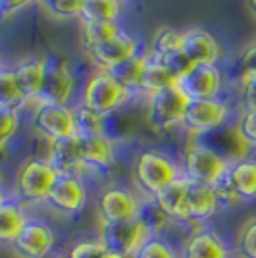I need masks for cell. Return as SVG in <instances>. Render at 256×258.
Wrapping results in <instances>:
<instances>
[{
    "mask_svg": "<svg viewBox=\"0 0 256 258\" xmlns=\"http://www.w3.org/2000/svg\"><path fill=\"white\" fill-rule=\"evenodd\" d=\"M133 173H135L137 187L152 199H156L168 185L183 177L179 166L168 154L156 151L141 152L135 162Z\"/></svg>",
    "mask_w": 256,
    "mask_h": 258,
    "instance_id": "obj_1",
    "label": "cell"
},
{
    "mask_svg": "<svg viewBox=\"0 0 256 258\" xmlns=\"http://www.w3.org/2000/svg\"><path fill=\"white\" fill-rule=\"evenodd\" d=\"M229 164L231 162L218 151H214L206 145H195L185 152V160H183L185 175L183 177L193 183L218 187L224 181Z\"/></svg>",
    "mask_w": 256,
    "mask_h": 258,
    "instance_id": "obj_2",
    "label": "cell"
},
{
    "mask_svg": "<svg viewBox=\"0 0 256 258\" xmlns=\"http://www.w3.org/2000/svg\"><path fill=\"white\" fill-rule=\"evenodd\" d=\"M129 93L108 72H96L89 77L83 93V106L106 118L127 100Z\"/></svg>",
    "mask_w": 256,
    "mask_h": 258,
    "instance_id": "obj_3",
    "label": "cell"
},
{
    "mask_svg": "<svg viewBox=\"0 0 256 258\" xmlns=\"http://www.w3.org/2000/svg\"><path fill=\"white\" fill-rule=\"evenodd\" d=\"M60 173L48 160H29L22 166L16 177V191L25 203H41L52 191Z\"/></svg>",
    "mask_w": 256,
    "mask_h": 258,
    "instance_id": "obj_4",
    "label": "cell"
},
{
    "mask_svg": "<svg viewBox=\"0 0 256 258\" xmlns=\"http://www.w3.org/2000/svg\"><path fill=\"white\" fill-rule=\"evenodd\" d=\"M150 235V226L143 218H139L125 224H102L100 241L112 254L133 258V254Z\"/></svg>",
    "mask_w": 256,
    "mask_h": 258,
    "instance_id": "obj_5",
    "label": "cell"
},
{
    "mask_svg": "<svg viewBox=\"0 0 256 258\" xmlns=\"http://www.w3.org/2000/svg\"><path fill=\"white\" fill-rule=\"evenodd\" d=\"M33 129L50 141L77 135L74 110L66 104L39 102L33 114Z\"/></svg>",
    "mask_w": 256,
    "mask_h": 258,
    "instance_id": "obj_6",
    "label": "cell"
},
{
    "mask_svg": "<svg viewBox=\"0 0 256 258\" xmlns=\"http://www.w3.org/2000/svg\"><path fill=\"white\" fill-rule=\"evenodd\" d=\"M189 104V98L181 93V89L168 87L164 91H158L150 95L149 102V121L150 125L158 131L171 129L173 125L181 123L185 108Z\"/></svg>",
    "mask_w": 256,
    "mask_h": 258,
    "instance_id": "obj_7",
    "label": "cell"
},
{
    "mask_svg": "<svg viewBox=\"0 0 256 258\" xmlns=\"http://www.w3.org/2000/svg\"><path fill=\"white\" fill-rule=\"evenodd\" d=\"M98 214L102 224H125L141 218V205L127 187H108L98 197Z\"/></svg>",
    "mask_w": 256,
    "mask_h": 258,
    "instance_id": "obj_8",
    "label": "cell"
},
{
    "mask_svg": "<svg viewBox=\"0 0 256 258\" xmlns=\"http://www.w3.org/2000/svg\"><path fill=\"white\" fill-rule=\"evenodd\" d=\"M227 116H229V108L220 98L189 100L185 114H183L181 125L189 133L204 135V133H210L220 125H224Z\"/></svg>",
    "mask_w": 256,
    "mask_h": 258,
    "instance_id": "obj_9",
    "label": "cell"
},
{
    "mask_svg": "<svg viewBox=\"0 0 256 258\" xmlns=\"http://www.w3.org/2000/svg\"><path fill=\"white\" fill-rule=\"evenodd\" d=\"M87 52L102 72H112L117 66L125 64L137 56V44L129 35L119 31L116 37L108 39L104 43L87 46Z\"/></svg>",
    "mask_w": 256,
    "mask_h": 258,
    "instance_id": "obj_10",
    "label": "cell"
},
{
    "mask_svg": "<svg viewBox=\"0 0 256 258\" xmlns=\"http://www.w3.org/2000/svg\"><path fill=\"white\" fill-rule=\"evenodd\" d=\"M177 87L189 100L218 98L222 91V74L216 66H193L177 81Z\"/></svg>",
    "mask_w": 256,
    "mask_h": 258,
    "instance_id": "obj_11",
    "label": "cell"
},
{
    "mask_svg": "<svg viewBox=\"0 0 256 258\" xmlns=\"http://www.w3.org/2000/svg\"><path fill=\"white\" fill-rule=\"evenodd\" d=\"M46 203L54 210L64 214H75L85 208L87 189L75 173H60L54 183L52 191L46 197Z\"/></svg>",
    "mask_w": 256,
    "mask_h": 258,
    "instance_id": "obj_12",
    "label": "cell"
},
{
    "mask_svg": "<svg viewBox=\"0 0 256 258\" xmlns=\"http://www.w3.org/2000/svg\"><path fill=\"white\" fill-rule=\"evenodd\" d=\"M54 231L44 222L27 220L20 235L12 243L16 252L23 258H43L46 256L54 247Z\"/></svg>",
    "mask_w": 256,
    "mask_h": 258,
    "instance_id": "obj_13",
    "label": "cell"
},
{
    "mask_svg": "<svg viewBox=\"0 0 256 258\" xmlns=\"http://www.w3.org/2000/svg\"><path fill=\"white\" fill-rule=\"evenodd\" d=\"M74 91V77L62 60H48L44 62L43 89L39 95V102H54L66 104Z\"/></svg>",
    "mask_w": 256,
    "mask_h": 258,
    "instance_id": "obj_14",
    "label": "cell"
},
{
    "mask_svg": "<svg viewBox=\"0 0 256 258\" xmlns=\"http://www.w3.org/2000/svg\"><path fill=\"white\" fill-rule=\"evenodd\" d=\"M218 187H224L227 193L239 201H254L256 199V160L241 158L229 164L224 181Z\"/></svg>",
    "mask_w": 256,
    "mask_h": 258,
    "instance_id": "obj_15",
    "label": "cell"
},
{
    "mask_svg": "<svg viewBox=\"0 0 256 258\" xmlns=\"http://www.w3.org/2000/svg\"><path fill=\"white\" fill-rule=\"evenodd\" d=\"M218 205H220V191H218V187L189 181L187 203H185V220L206 222V220H210L218 212Z\"/></svg>",
    "mask_w": 256,
    "mask_h": 258,
    "instance_id": "obj_16",
    "label": "cell"
},
{
    "mask_svg": "<svg viewBox=\"0 0 256 258\" xmlns=\"http://www.w3.org/2000/svg\"><path fill=\"white\" fill-rule=\"evenodd\" d=\"M181 52L195 66H216L220 58V44L204 29H191L183 33Z\"/></svg>",
    "mask_w": 256,
    "mask_h": 258,
    "instance_id": "obj_17",
    "label": "cell"
},
{
    "mask_svg": "<svg viewBox=\"0 0 256 258\" xmlns=\"http://www.w3.org/2000/svg\"><path fill=\"white\" fill-rule=\"evenodd\" d=\"M181 258H231V252L214 229H201L185 241Z\"/></svg>",
    "mask_w": 256,
    "mask_h": 258,
    "instance_id": "obj_18",
    "label": "cell"
},
{
    "mask_svg": "<svg viewBox=\"0 0 256 258\" xmlns=\"http://www.w3.org/2000/svg\"><path fill=\"white\" fill-rule=\"evenodd\" d=\"M46 160L52 164L58 173H75V170L83 166L79 135L50 141V151Z\"/></svg>",
    "mask_w": 256,
    "mask_h": 258,
    "instance_id": "obj_19",
    "label": "cell"
},
{
    "mask_svg": "<svg viewBox=\"0 0 256 258\" xmlns=\"http://www.w3.org/2000/svg\"><path fill=\"white\" fill-rule=\"evenodd\" d=\"M16 85L20 89L22 97L25 102L29 100H39L41 89H43V79H44V62L41 60H23L12 70Z\"/></svg>",
    "mask_w": 256,
    "mask_h": 258,
    "instance_id": "obj_20",
    "label": "cell"
},
{
    "mask_svg": "<svg viewBox=\"0 0 256 258\" xmlns=\"http://www.w3.org/2000/svg\"><path fill=\"white\" fill-rule=\"evenodd\" d=\"M83 166L110 168L114 164V145L106 133L96 135H79Z\"/></svg>",
    "mask_w": 256,
    "mask_h": 258,
    "instance_id": "obj_21",
    "label": "cell"
},
{
    "mask_svg": "<svg viewBox=\"0 0 256 258\" xmlns=\"http://www.w3.org/2000/svg\"><path fill=\"white\" fill-rule=\"evenodd\" d=\"M177 81L175 77L168 72V68L164 66L158 56L154 54H147L143 56V68H141V81L139 89L147 91L149 95H154L158 91H164L168 87H175Z\"/></svg>",
    "mask_w": 256,
    "mask_h": 258,
    "instance_id": "obj_22",
    "label": "cell"
},
{
    "mask_svg": "<svg viewBox=\"0 0 256 258\" xmlns=\"http://www.w3.org/2000/svg\"><path fill=\"white\" fill-rule=\"evenodd\" d=\"M187 189H189V179L179 177L162 191L154 203L160 208V212L173 220H185V203H187Z\"/></svg>",
    "mask_w": 256,
    "mask_h": 258,
    "instance_id": "obj_23",
    "label": "cell"
},
{
    "mask_svg": "<svg viewBox=\"0 0 256 258\" xmlns=\"http://www.w3.org/2000/svg\"><path fill=\"white\" fill-rule=\"evenodd\" d=\"M25 224L27 216L20 206L6 201L0 205V243H14Z\"/></svg>",
    "mask_w": 256,
    "mask_h": 258,
    "instance_id": "obj_24",
    "label": "cell"
},
{
    "mask_svg": "<svg viewBox=\"0 0 256 258\" xmlns=\"http://www.w3.org/2000/svg\"><path fill=\"white\" fill-rule=\"evenodd\" d=\"M119 16V0H85L81 20L85 23L116 22Z\"/></svg>",
    "mask_w": 256,
    "mask_h": 258,
    "instance_id": "obj_25",
    "label": "cell"
},
{
    "mask_svg": "<svg viewBox=\"0 0 256 258\" xmlns=\"http://www.w3.org/2000/svg\"><path fill=\"white\" fill-rule=\"evenodd\" d=\"M183 44V33L173 29V27H162L156 31L154 39H152V50L150 54L164 58L168 54H173L177 50H181Z\"/></svg>",
    "mask_w": 256,
    "mask_h": 258,
    "instance_id": "obj_26",
    "label": "cell"
},
{
    "mask_svg": "<svg viewBox=\"0 0 256 258\" xmlns=\"http://www.w3.org/2000/svg\"><path fill=\"white\" fill-rule=\"evenodd\" d=\"M23 104H25V100L16 85L14 74L8 70H0V108L18 112V108Z\"/></svg>",
    "mask_w": 256,
    "mask_h": 258,
    "instance_id": "obj_27",
    "label": "cell"
},
{
    "mask_svg": "<svg viewBox=\"0 0 256 258\" xmlns=\"http://www.w3.org/2000/svg\"><path fill=\"white\" fill-rule=\"evenodd\" d=\"M141 68H143V58L135 56V58H131L129 62L117 66L116 70H112V72H108V74L114 77L117 83L129 93L131 89H139Z\"/></svg>",
    "mask_w": 256,
    "mask_h": 258,
    "instance_id": "obj_28",
    "label": "cell"
},
{
    "mask_svg": "<svg viewBox=\"0 0 256 258\" xmlns=\"http://www.w3.org/2000/svg\"><path fill=\"white\" fill-rule=\"evenodd\" d=\"M133 258H181V254L171 247L168 241L150 235L139 247V250L133 254Z\"/></svg>",
    "mask_w": 256,
    "mask_h": 258,
    "instance_id": "obj_29",
    "label": "cell"
},
{
    "mask_svg": "<svg viewBox=\"0 0 256 258\" xmlns=\"http://www.w3.org/2000/svg\"><path fill=\"white\" fill-rule=\"evenodd\" d=\"M75 114V127L77 135H96V133H104V119L102 116L95 114L93 110L85 106H79L74 110Z\"/></svg>",
    "mask_w": 256,
    "mask_h": 258,
    "instance_id": "obj_30",
    "label": "cell"
},
{
    "mask_svg": "<svg viewBox=\"0 0 256 258\" xmlns=\"http://www.w3.org/2000/svg\"><path fill=\"white\" fill-rule=\"evenodd\" d=\"M119 33L116 22H104V23H85L83 27V37H85V46L104 43L108 39L116 37Z\"/></svg>",
    "mask_w": 256,
    "mask_h": 258,
    "instance_id": "obj_31",
    "label": "cell"
},
{
    "mask_svg": "<svg viewBox=\"0 0 256 258\" xmlns=\"http://www.w3.org/2000/svg\"><path fill=\"white\" fill-rule=\"evenodd\" d=\"M235 133L243 145L256 149V110H243L241 112V116L237 119Z\"/></svg>",
    "mask_w": 256,
    "mask_h": 258,
    "instance_id": "obj_32",
    "label": "cell"
},
{
    "mask_svg": "<svg viewBox=\"0 0 256 258\" xmlns=\"http://www.w3.org/2000/svg\"><path fill=\"white\" fill-rule=\"evenodd\" d=\"M237 252L241 258H256V218L241 227L237 237Z\"/></svg>",
    "mask_w": 256,
    "mask_h": 258,
    "instance_id": "obj_33",
    "label": "cell"
},
{
    "mask_svg": "<svg viewBox=\"0 0 256 258\" xmlns=\"http://www.w3.org/2000/svg\"><path fill=\"white\" fill-rule=\"evenodd\" d=\"M110 250L104 247L100 239L96 241H79L70 250V258H108Z\"/></svg>",
    "mask_w": 256,
    "mask_h": 258,
    "instance_id": "obj_34",
    "label": "cell"
},
{
    "mask_svg": "<svg viewBox=\"0 0 256 258\" xmlns=\"http://www.w3.org/2000/svg\"><path fill=\"white\" fill-rule=\"evenodd\" d=\"M85 0H44L46 8L58 18H77L81 16Z\"/></svg>",
    "mask_w": 256,
    "mask_h": 258,
    "instance_id": "obj_35",
    "label": "cell"
},
{
    "mask_svg": "<svg viewBox=\"0 0 256 258\" xmlns=\"http://www.w3.org/2000/svg\"><path fill=\"white\" fill-rule=\"evenodd\" d=\"M160 60L164 62V66L168 68V72H170L171 76L175 77V81H179V79L191 70L193 66H195L181 50H177V52H173V54H168V56H164Z\"/></svg>",
    "mask_w": 256,
    "mask_h": 258,
    "instance_id": "obj_36",
    "label": "cell"
},
{
    "mask_svg": "<svg viewBox=\"0 0 256 258\" xmlns=\"http://www.w3.org/2000/svg\"><path fill=\"white\" fill-rule=\"evenodd\" d=\"M18 131V112L16 110H0V149L6 147V143Z\"/></svg>",
    "mask_w": 256,
    "mask_h": 258,
    "instance_id": "obj_37",
    "label": "cell"
},
{
    "mask_svg": "<svg viewBox=\"0 0 256 258\" xmlns=\"http://www.w3.org/2000/svg\"><path fill=\"white\" fill-rule=\"evenodd\" d=\"M239 70H241V79H252L256 77V43L246 46L245 52L239 58Z\"/></svg>",
    "mask_w": 256,
    "mask_h": 258,
    "instance_id": "obj_38",
    "label": "cell"
},
{
    "mask_svg": "<svg viewBox=\"0 0 256 258\" xmlns=\"http://www.w3.org/2000/svg\"><path fill=\"white\" fill-rule=\"evenodd\" d=\"M243 104L245 110H256V77L243 81Z\"/></svg>",
    "mask_w": 256,
    "mask_h": 258,
    "instance_id": "obj_39",
    "label": "cell"
},
{
    "mask_svg": "<svg viewBox=\"0 0 256 258\" xmlns=\"http://www.w3.org/2000/svg\"><path fill=\"white\" fill-rule=\"evenodd\" d=\"M31 0H0V14L2 16H8L14 12L22 10L23 6H27Z\"/></svg>",
    "mask_w": 256,
    "mask_h": 258,
    "instance_id": "obj_40",
    "label": "cell"
},
{
    "mask_svg": "<svg viewBox=\"0 0 256 258\" xmlns=\"http://www.w3.org/2000/svg\"><path fill=\"white\" fill-rule=\"evenodd\" d=\"M248 6H250V10L256 14V0H248Z\"/></svg>",
    "mask_w": 256,
    "mask_h": 258,
    "instance_id": "obj_41",
    "label": "cell"
},
{
    "mask_svg": "<svg viewBox=\"0 0 256 258\" xmlns=\"http://www.w3.org/2000/svg\"><path fill=\"white\" fill-rule=\"evenodd\" d=\"M108 258H127V256H119V254H112V252H110V256Z\"/></svg>",
    "mask_w": 256,
    "mask_h": 258,
    "instance_id": "obj_42",
    "label": "cell"
},
{
    "mask_svg": "<svg viewBox=\"0 0 256 258\" xmlns=\"http://www.w3.org/2000/svg\"><path fill=\"white\" fill-rule=\"evenodd\" d=\"M2 203H4V197H2V193H0V205H2Z\"/></svg>",
    "mask_w": 256,
    "mask_h": 258,
    "instance_id": "obj_43",
    "label": "cell"
},
{
    "mask_svg": "<svg viewBox=\"0 0 256 258\" xmlns=\"http://www.w3.org/2000/svg\"><path fill=\"white\" fill-rule=\"evenodd\" d=\"M0 110H2V108H0Z\"/></svg>",
    "mask_w": 256,
    "mask_h": 258,
    "instance_id": "obj_44",
    "label": "cell"
},
{
    "mask_svg": "<svg viewBox=\"0 0 256 258\" xmlns=\"http://www.w3.org/2000/svg\"><path fill=\"white\" fill-rule=\"evenodd\" d=\"M68 258H70V256H68Z\"/></svg>",
    "mask_w": 256,
    "mask_h": 258,
    "instance_id": "obj_45",
    "label": "cell"
}]
</instances>
